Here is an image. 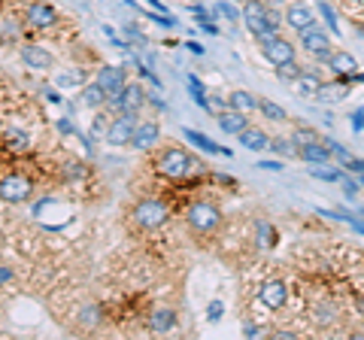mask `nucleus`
<instances>
[{
  "instance_id": "f257e3e1",
  "label": "nucleus",
  "mask_w": 364,
  "mask_h": 340,
  "mask_svg": "<svg viewBox=\"0 0 364 340\" xmlns=\"http://www.w3.org/2000/svg\"><path fill=\"white\" fill-rule=\"evenodd\" d=\"M167 219H170V210H167V203L158 198H146L140 203H134V210H131V222H134V228H140V231L164 228Z\"/></svg>"
},
{
  "instance_id": "f03ea898",
  "label": "nucleus",
  "mask_w": 364,
  "mask_h": 340,
  "mask_svg": "<svg viewBox=\"0 0 364 340\" xmlns=\"http://www.w3.org/2000/svg\"><path fill=\"white\" fill-rule=\"evenodd\" d=\"M186 222H188V228L195 234L207 237V234H215L222 228V210L215 207V203H210V201H195L186 210Z\"/></svg>"
},
{
  "instance_id": "7ed1b4c3",
  "label": "nucleus",
  "mask_w": 364,
  "mask_h": 340,
  "mask_svg": "<svg viewBox=\"0 0 364 340\" xmlns=\"http://www.w3.org/2000/svg\"><path fill=\"white\" fill-rule=\"evenodd\" d=\"M243 25L246 31L252 33V37L261 43V40H270V37H277L279 31H273L270 28V6L264 4V0H249V4H243Z\"/></svg>"
},
{
  "instance_id": "20e7f679",
  "label": "nucleus",
  "mask_w": 364,
  "mask_h": 340,
  "mask_svg": "<svg viewBox=\"0 0 364 340\" xmlns=\"http://www.w3.org/2000/svg\"><path fill=\"white\" fill-rule=\"evenodd\" d=\"M155 167H158V174L167 176V179H186V176L195 174L200 164L186 149H176V146H173V149H164L161 155H158Z\"/></svg>"
},
{
  "instance_id": "39448f33",
  "label": "nucleus",
  "mask_w": 364,
  "mask_h": 340,
  "mask_svg": "<svg viewBox=\"0 0 364 340\" xmlns=\"http://www.w3.org/2000/svg\"><path fill=\"white\" fill-rule=\"evenodd\" d=\"M136 112H122L119 119H112L109 124V134H107V143L109 146H131V137H134V131H136Z\"/></svg>"
},
{
  "instance_id": "423d86ee",
  "label": "nucleus",
  "mask_w": 364,
  "mask_h": 340,
  "mask_svg": "<svg viewBox=\"0 0 364 340\" xmlns=\"http://www.w3.org/2000/svg\"><path fill=\"white\" fill-rule=\"evenodd\" d=\"M261 55H264L273 67H282V64L294 61V46L277 33V37H270V40H261Z\"/></svg>"
},
{
  "instance_id": "0eeeda50",
  "label": "nucleus",
  "mask_w": 364,
  "mask_h": 340,
  "mask_svg": "<svg viewBox=\"0 0 364 340\" xmlns=\"http://www.w3.org/2000/svg\"><path fill=\"white\" fill-rule=\"evenodd\" d=\"M31 179L21 176V174H13V176H4V183H0V198L6 203H25L31 198Z\"/></svg>"
},
{
  "instance_id": "6e6552de",
  "label": "nucleus",
  "mask_w": 364,
  "mask_h": 340,
  "mask_svg": "<svg viewBox=\"0 0 364 340\" xmlns=\"http://www.w3.org/2000/svg\"><path fill=\"white\" fill-rule=\"evenodd\" d=\"M95 83L109 95V100H116V97L124 92L128 79H124V70H122V67L107 64V67H100V70H97V79H95Z\"/></svg>"
},
{
  "instance_id": "1a4fd4ad",
  "label": "nucleus",
  "mask_w": 364,
  "mask_h": 340,
  "mask_svg": "<svg viewBox=\"0 0 364 340\" xmlns=\"http://www.w3.org/2000/svg\"><path fill=\"white\" fill-rule=\"evenodd\" d=\"M258 301L264 304L267 310H279V307H286V301H289V286L282 280H267L264 286L258 289Z\"/></svg>"
},
{
  "instance_id": "9d476101",
  "label": "nucleus",
  "mask_w": 364,
  "mask_h": 340,
  "mask_svg": "<svg viewBox=\"0 0 364 340\" xmlns=\"http://www.w3.org/2000/svg\"><path fill=\"white\" fill-rule=\"evenodd\" d=\"M25 21L31 28H37V31H46V28H52L55 21H58V13L49 6V4H43V0H37V4H31L28 6V16Z\"/></svg>"
},
{
  "instance_id": "9b49d317",
  "label": "nucleus",
  "mask_w": 364,
  "mask_h": 340,
  "mask_svg": "<svg viewBox=\"0 0 364 340\" xmlns=\"http://www.w3.org/2000/svg\"><path fill=\"white\" fill-rule=\"evenodd\" d=\"M301 46L310 55H316V58H325V61H328V55H331V40H328V33L316 31V28L301 33Z\"/></svg>"
},
{
  "instance_id": "f8f14e48",
  "label": "nucleus",
  "mask_w": 364,
  "mask_h": 340,
  "mask_svg": "<svg viewBox=\"0 0 364 340\" xmlns=\"http://www.w3.org/2000/svg\"><path fill=\"white\" fill-rule=\"evenodd\" d=\"M286 25L294 28L298 33L304 31H313L316 28V16H313V9L310 6H304V4H291L286 9Z\"/></svg>"
},
{
  "instance_id": "ddd939ff",
  "label": "nucleus",
  "mask_w": 364,
  "mask_h": 340,
  "mask_svg": "<svg viewBox=\"0 0 364 340\" xmlns=\"http://www.w3.org/2000/svg\"><path fill=\"white\" fill-rule=\"evenodd\" d=\"M158 140H161V128H158L155 122H140L134 131V137H131V146L143 152V149H152Z\"/></svg>"
},
{
  "instance_id": "4468645a",
  "label": "nucleus",
  "mask_w": 364,
  "mask_h": 340,
  "mask_svg": "<svg viewBox=\"0 0 364 340\" xmlns=\"http://www.w3.org/2000/svg\"><path fill=\"white\" fill-rule=\"evenodd\" d=\"M219 128L225 134H234V137H240V134L249 128V119H246L243 110H231V107H228L225 112H219Z\"/></svg>"
},
{
  "instance_id": "2eb2a0df",
  "label": "nucleus",
  "mask_w": 364,
  "mask_h": 340,
  "mask_svg": "<svg viewBox=\"0 0 364 340\" xmlns=\"http://www.w3.org/2000/svg\"><path fill=\"white\" fill-rule=\"evenodd\" d=\"M298 155L304 161L310 164H328V158H331V146H325L322 140H306V143H298Z\"/></svg>"
},
{
  "instance_id": "dca6fc26",
  "label": "nucleus",
  "mask_w": 364,
  "mask_h": 340,
  "mask_svg": "<svg viewBox=\"0 0 364 340\" xmlns=\"http://www.w3.org/2000/svg\"><path fill=\"white\" fill-rule=\"evenodd\" d=\"M112 104H116L122 112H140V107L146 104V95H143V88L140 85H124V92L112 100Z\"/></svg>"
},
{
  "instance_id": "f3484780",
  "label": "nucleus",
  "mask_w": 364,
  "mask_h": 340,
  "mask_svg": "<svg viewBox=\"0 0 364 340\" xmlns=\"http://www.w3.org/2000/svg\"><path fill=\"white\" fill-rule=\"evenodd\" d=\"M310 319H313L316 328H334L337 319H340L337 304H331V301H318L316 307H313V313H310Z\"/></svg>"
},
{
  "instance_id": "a211bd4d",
  "label": "nucleus",
  "mask_w": 364,
  "mask_h": 340,
  "mask_svg": "<svg viewBox=\"0 0 364 340\" xmlns=\"http://www.w3.org/2000/svg\"><path fill=\"white\" fill-rule=\"evenodd\" d=\"M328 70H331L334 76H355L358 61L352 58L349 52H331L328 55Z\"/></svg>"
},
{
  "instance_id": "6ab92c4d",
  "label": "nucleus",
  "mask_w": 364,
  "mask_h": 340,
  "mask_svg": "<svg viewBox=\"0 0 364 340\" xmlns=\"http://www.w3.org/2000/svg\"><path fill=\"white\" fill-rule=\"evenodd\" d=\"M21 61H25V67H31V70H49L52 55L43 46H21Z\"/></svg>"
},
{
  "instance_id": "aec40b11",
  "label": "nucleus",
  "mask_w": 364,
  "mask_h": 340,
  "mask_svg": "<svg viewBox=\"0 0 364 340\" xmlns=\"http://www.w3.org/2000/svg\"><path fill=\"white\" fill-rule=\"evenodd\" d=\"M240 143L246 146L249 152H264L267 146H270V137L261 128H246L243 134H240Z\"/></svg>"
},
{
  "instance_id": "412c9836",
  "label": "nucleus",
  "mask_w": 364,
  "mask_h": 340,
  "mask_svg": "<svg viewBox=\"0 0 364 340\" xmlns=\"http://www.w3.org/2000/svg\"><path fill=\"white\" fill-rule=\"evenodd\" d=\"M0 40H4V46H13V43L21 40V21L16 16H4L0 18Z\"/></svg>"
},
{
  "instance_id": "4be33fe9",
  "label": "nucleus",
  "mask_w": 364,
  "mask_h": 340,
  "mask_svg": "<svg viewBox=\"0 0 364 340\" xmlns=\"http://www.w3.org/2000/svg\"><path fill=\"white\" fill-rule=\"evenodd\" d=\"M173 325H176V313H173V310H167V307L155 310V313L149 316V328H152V331H158V334L170 331Z\"/></svg>"
},
{
  "instance_id": "5701e85b",
  "label": "nucleus",
  "mask_w": 364,
  "mask_h": 340,
  "mask_svg": "<svg viewBox=\"0 0 364 340\" xmlns=\"http://www.w3.org/2000/svg\"><path fill=\"white\" fill-rule=\"evenodd\" d=\"M349 95V85L346 83H331V85H322L318 88V100H322V104H337V100H343Z\"/></svg>"
},
{
  "instance_id": "b1692460",
  "label": "nucleus",
  "mask_w": 364,
  "mask_h": 340,
  "mask_svg": "<svg viewBox=\"0 0 364 340\" xmlns=\"http://www.w3.org/2000/svg\"><path fill=\"white\" fill-rule=\"evenodd\" d=\"M109 100V95L100 88L97 83H91V85H82V104L91 107V110H97V107H104Z\"/></svg>"
},
{
  "instance_id": "393cba45",
  "label": "nucleus",
  "mask_w": 364,
  "mask_h": 340,
  "mask_svg": "<svg viewBox=\"0 0 364 340\" xmlns=\"http://www.w3.org/2000/svg\"><path fill=\"white\" fill-rule=\"evenodd\" d=\"M258 104H261V100L255 95H249V92H231V95H228V107H231V110L249 112V110H255Z\"/></svg>"
},
{
  "instance_id": "a878e982",
  "label": "nucleus",
  "mask_w": 364,
  "mask_h": 340,
  "mask_svg": "<svg viewBox=\"0 0 364 340\" xmlns=\"http://www.w3.org/2000/svg\"><path fill=\"white\" fill-rule=\"evenodd\" d=\"M182 134H186V140H191L195 146H200V149H207L210 155H231L228 149H222V146H215L210 137H203V134H198V131H182Z\"/></svg>"
},
{
  "instance_id": "bb28decb",
  "label": "nucleus",
  "mask_w": 364,
  "mask_h": 340,
  "mask_svg": "<svg viewBox=\"0 0 364 340\" xmlns=\"http://www.w3.org/2000/svg\"><path fill=\"white\" fill-rule=\"evenodd\" d=\"M294 85H298V95H301V97H316L318 88H322L318 76H313V73H304L301 79H294Z\"/></svg>"
},
{
  "instance_id": "cd10ccee",
  "label": "nucleus",
  "mask_w": 364,
  "mask_h": 340,
  "mask_svg": "<svg viewBox=\"0 0 364 340\" xmlns=\"http://www.w3.org/2000/svg\"><path fill=\"white\" fill-rule=\"evenodd\" d=\"M4 140H6L9 149H16V152H25L28 149V134H21L16 128H6L4 131Z\"/></svg>"
},
{
  "instance_id": "c85d7f7f",
  "label": "nucleus",
  "mask_w": 364,
  "mask_h": 340,
  "mask_svg": "<svg viewBox=\"0 0 364 340\" xmlns=\"http://www.w3.org/2000/svg\"><path fill=\"white\" fill-rule=\"evenodd\" d=\"M310 176L322 179V183H340V179H343V174H340V170H334V167H322V164L310 167Z\"/></svg>"
},
{
  "instance_id": "c756f323",
  "label": "nucleus",
  "mask_w": 364,
  "mask_h": 340,
  "mask_svg": "<svg viewBox=\"0 0 364 340\" xmlns=\"http://www.w3.org/2000/svg\"><path fill=\"white\" fill-rule=\"evenodd\" d=\"M258 110H261V116H264V119H273V122H282V119H286V110H282L279 104H273V100H261Z\"/></svg>"
},
{
  "instance_id": "7c9ffc66",
  "label": "nucleus",
  "mask_w": 364,
  "mask_h": 340,
  "mask_svg": "<svg viewBox=\"0 0 364 340\" xmlns=\"http://www.w3.org/2000/svg\"><path fill=\"white\" fill-rule=\"evenodd\" d=\"M100 319H104V316H100V307H95V304L79 310V322L82 325H100Z\"/></svg>"
},
{
  "instance_id": "2f4dec72",
  "label": "nucleus",
  "mask_w": 364,
  "mask_h": 340,
  "mask_svg": "<svg viewBox=\"0 0 364 340\" xmlns=\"http://www.w3.org/2000/svg\"><path fill=\"white\" fill-rule=\"evenodd\" d=\"M109 124H112V119L104 116V112H97L95 122H91V134H97V137H107V134H109Z\"/></svg>"
},
{
  "instance_id": "473e14b6",
  "label": "nucleus",
  "mask_w": 364,
  "mask_h": 340,
  "mask_svg": "<svg viewBox=\"0 0 364 340\" xmlns=\"http://www.w3.org/2000/svg\"><path fill=\"white\" fill-rule=\"evenodd\" d=\"M255 231H258V237H261V246H273V243H277V234H273V228H270V225L267 222H255Z\"/></svg>"
},
{
  "instance_id": "72a5a7b5",
  "label": "nucleus",
  "mask_w": 364,
  "mask_h": 340,
  "mask_svg": "<svg viewBox=\"0 0 364 340\" xmlns=\"http://www.w3.org/2000/svg\"><path fill=\"white\" fill-rule=\"evenodd\" d=\"M277 76H279V79H301V76H304V70H301V67L291 61V64H282V67H277Z\"/></svg>"
},
{
  "instance_id": "f704fd0d",
  "label": "nucleus",
  "mask_w": 364,
  "mask_h": 340,
  "mask_svg": "<svg viewBox=\"0 0 364 340\" xmlns=\"http://www.w3.org/2000/svg\"><path fill=\"white\" fill-rule=\"evenodd\" d=\"M270 149L277 152V155H298V146H291L289 140H270Z\"/></svg>"
},
{
  "instance_id": "c9c22d12",
  "label": "nucleus",
  "mask_w": 364,
  "mask_h": 340,
  "mask_svg": "<svg viewBox=\"0 0 364 340\" xmlns=\"http://www.w3.org/2000/svg\"><path fill=\"white\" fill-rule=\"evenodd\" d=\"M55 83H58L61 88H70V85H79V83H82V73H58V79H55Z\"/></svg>"
},
{
  "instance_id": "e433bc0d",
  "label": "nucleus",
  "mask_w": 364,
  "mask_h": 340,
  "mask_svg": "<svg viewBox=\"0 0 364 340\" xmlns=\"http://www.w3.org/2000/svg\"><path fill=\"white\" fill-rule=\"evenodd\" d=\"M215 13H219L222 18H228V21H237V9L231 4H225V0L222 4H215Z\"/></svg>"
},
{
  "instance_id": "4c0bfd02",
  "label": "nucleus",
  "mask_w": 364,
  "mask_h": 340,
  "mask_svg": "<svg viewBox=\"0 0 364 340\" xmlns=\"http://www.w3.org/2000/svg\"><path fill=\"white\" fill-rule=\"evenodd\" d=\"M64 176H67V179H79V176H85V167L73 161V164H67V170H64Z\"/></svg>"
},
{
  "instance_id": "58836bf2",
  "label": "nucleus",
  "mask_w": 364,
  "mask_h": 340,
  "mask_svg": "<svg viewBox=\"0 0 364 340\" xmlns=\"http://www.w3.org/2000/svg\"><path fill=\"white\" fill-rule=\"evenodd\" d=\"M328 146H331V152H334V155L340 158V161H346V164L352 161V158H349V152H346V149H343V146H340L337 140H328Z\"/></svg>"
},
{
  "instance_id": "ea45409f",
  "label": "nucleus",
  "mask_w": 364,
  "mask_h": 340,
  "mask_svg": "<svg viewBox=\"0 0 364 340\" xmlns=\"http://www.w3.org/2000/svg\"><path fill=\"white\" fill-rule=\"evenodd\" d=\"M222 310H225V307H222V301H213V304H210V310H207L210 322H219V319H222Z\"/></svg>"
},
{
  "instance_id": "a19ab883",
  "label": "nucleus",
  "mask_w": 364,
  "mask_h": 340,
  "mask_svg": "<svg viewBox=\"0 0 364 340\" xmlns=\"http://www.w3.org/2000/svg\"><path fill=\"white\" fill-rule=\"evenodd\" d=\"M318 13H322V16L328 18V25L337 31V21H334V9H331V6H328V4H318Z\"/></svg>"
},
{
  "instance_id": "79ce46f5",
  "label": "nucleus",
  "mask_w": 364,
  "mask_h": 340,
  "mask_svg": "<svg viewBox=\"0 0 364 340\" xmlns=\"http://www.w3.org/2000/svg\"><path fill=\"white\" fill-rule=\"evenodd\" d=\"M198 25L203 28V31H210V33H215V25L210 21V16L207 13H198Z\"/></svg>"
},
{
  "instance_id": "37998d69",
  "label": "nucleus",
  "mask_w": 364,
  "mask_h": 340,
  "mask_svg": "<svg viewBox=\"0 0 364 340\" xmlns=\"http://www.w3.org/2000/svg\"><path fill=\"white\" fill-rule=\"evenodd\" d=\"M355 195H358V186H355V183H352V179H346V198L352 201V198H355Z\"/></svg>"
},
{
  "instance_id": "c03bdc74",
  "label": "nucleus",
  "mask_w": 364,
  "mask_h": 340,
  "mask_svg": "<svg viewBox=\"0 0 364 340\" xmlns=\"http://www.w3.org/2000/svg\"><path fill=\"white\" fill-rule=\"evenodd\" d=\"M243 334H246V337H258L261 328H258V325H243Z\"/></svg>"
},
{
  "instance_id": "a18cd8bd",
  "label": "nucleus",
  "mask_w": 364,
  "mask_h": 340,
  "mask_svg": "<svg viewBox=\"0 0 364 340\" xmlns=\"http://www.w3.org/2000/svg\"><path fill=\"white\" fill-rule=\"evenodd\" d=\"M258 167H264V170H282V161H258Z\"/></svg>"
},
{
  "instance_id": "49530a36",
  "label": "nucleus",
  "mask_w": 364,
  "mask_h": 340,
  "mask_svg": "<svg viewBox=\"0 0 364 340\" xmlns=\"http://www.w3.org/2000/svg\"><path fill=\"white\" fill-rule=\"evenodd\" d=\"M0 277H4V282H6V286H9V280H13V270H9V267L4 265V270H0Z\"/></svg>"
},
{
  "instance_id": "de8ad7c7",
  "label": "nucleus",
  "mask_w": 364,
  "mask_h": 340,
  "mask_svg": "<svg viewBox=\"0 0 364 340\" xmlns=\"http://www.w3.org/2000/svg\"><path fill=\"white\" fill-rule=\"evenodd\" d=\"M264 4H267V6H270V9H279V6H282V4H286V0H264Z\"/></svg>"
},
{
  "instance_id": "09e8293b",
  "label": "nucleus",
  "mask_w": 364,
  "mask_h": 340,
  "mask_svg": "<svg viewBox=\"0 0 364 340\" xmlns=\"http://www.w3.org/2000/svg\"><path fill=\"white\" fill-rule=\"evenodd\" d=\"M146 4H149V6H155L158 13H161V9H164V6H161V0H146Z\"/></svg>"
},
{
  "instance_id": "8fccbe9b",
  "label": "nucleus",
  "mask_w": 364,
  "mask_h": 340,
  "mask_svg": "<svg viewBox=\"0 0 364 340\" xmlns=\"http://www.w3.org/2000/svg\"><path fill=\"white\" fill-rule=\"evenodd\" d=\"M234 4H249V0H234Z\"/></svg>"
},
{
  "instance_id": "3c124183",
  "label": "nucleus",
  "mask_w": 364,
  "mask_h": 340,
  "mask_svg": "<svg viewBox=\"0 0 364 340\" xmlns=\"http://www.w3.org/2000/svg\"><path fill=\"white\" fill-rule=\"evenodd\" d=\"M358 4H364V0H358Z\"/></svg>"
}]
</instances>
